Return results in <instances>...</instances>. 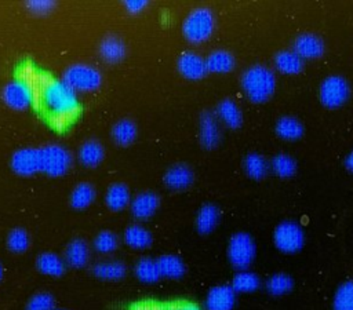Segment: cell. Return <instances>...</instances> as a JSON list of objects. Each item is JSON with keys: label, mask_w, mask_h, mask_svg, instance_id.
Returning a JSON list of instances; mask_svg holds the SVG:
<instances>
[{"label": "cell", "mask_w": 353, "mask_h": 310, "mask_svg": "<svg viewBox=\"0 0 353 310\" xmlns=\"http://www.w3.org/2000/svg\"><path fill=\"white\" fill-rule=\"evenodd\" d=\"M19 77L30 84L34 105L50 125L57 130H65L76 120L80 112L77 92L63 80L54 79L46 72L30 68L29 65L21 69Z\"/></svg>", "instance_id": "cell-1"}, {"label": "cell", "mask_w": 353, "mask_h": 310, "mask_svg": "<svg viewBox=\"0 0 353 310\" xmlns=\"http://www.w3.org/2000/svg\"><path fill=\"white\" fill-rule=\"evenodd\" d=\"M240 83L245 96L254 103L269 101L276 90V76L263 65H254L245 69Z\"/></svg>", "instance_id": "cell-2"}, {"label": "cell", "mask_w": 353, "mask_h": 310, "mask_svg": "<svg viewBox=\"0 0 353 310\" xmlns=\"http://www.w3.org/2000/svg\"><path fill=\"white\" fill-rule=\"evenodd\" d=\"M215 29V17L207 7L192 10L182 22V34L192 44L207 41Z\"/></svg>", "instance_id": "cell-3"}, {"label": "cell", "mask_w": 353, "mask_h": 310, "mask_svg": "<svg viewBox=\"0 0 353 310\" xmlns=\"http://www.w3.org/2000/svg\"><path fill=\"white\" fill-rule=\"evenodd\" d=\"M62 80L76 92H94L102 84V74L91 65L74 63L63 72Z\"/></svg>", "instance_id": "cell-4"}, {"label": "cell", "mask_w": 353, "mask_h": 310, "mask_svg": "<svg viewBox=\"0 0 353 310\" xmlns=\"http://www.w3.org/2000/svg\"><path fill=\"white\" fill-rule=\"evenodd\" d=\"M40 150V165H41V172L57 178L65 175L72 164H73V157L72 153L62 145L51 143L39 147Z\"/></svg>", "instance_id": "cell-5"}, {"label": "cell", "mask_w": 353, "mask_h": 310, "mask_svg": "<svg viewBox=\"0 0 353 310\" xmlns=\"http://www.w3.org/2000/svg\"><path fill=\"white\" fill-rule=\"evenodd\" d=\"M256 255L254 238L245 231L234 233L228 244V259L237 270H247Z\"/></svg>", "instance_id": "cell-6"}, {"label": "cell", "mask_w": 353, "mask_h": 310, "mask_svg": "<svg viewBox=\"0 0 353 310\" xmlns=\"http://www.w3.org/2000/svg\"><path fill=\"white\" fill-rule=\"evenodd\" d=\"M273 244L283 254H296L303 248L305 231L298 222L283 220L274 227Z\"/></svg>", "instance_id": "cell-7"}, {"label": "cell", "mask_w": 353, "mask_h": 310, "mask_svg": "<svg viewBox=\"0 0 353 310\" xmlns=\"http://www.w3.org/2000/svg\"><path fill=\"white\" fill-rule=\"evenodd\" d=\"M350 96L349 83L342 76H328L319 88L320 102L328 109H338L347 102Z\"/></svg>", "instance_id": "cell-8"}, {"label": "cell", "mask_w": 353, "mask_h": 310, "mask_svg": "<svg viewBox=\"0 0 353 310\" xmlns=\"http://www.w3.org/2000/svg\"><path fill=\"white\" fill-rule=\"evenodd\" d=\"M1 98L4 103L14 110H26L28 107L34 105L33 90L30 84L21 77L14 79L4 85L1 91Z\"/></svg>", "instance_id": "cell-9"}, {"label": "cell", "mask_w": 353, "mask_h": 310, "mask_svg": "<svg viewBox=\"0 0 353 310\" xmlns=\"http://www.w3.org/2000/svg\"><path fill=\"white\" fill-rule=\"evenodd\" d=\"M11 169L19 176H32L41 172L39 147H21L12 153Z\"/></svg>", "instance_id": "cell-10"}, {"label": "cell", "mask_w": 353, "mask_h": 310, "mask_svg": "<svg viewBox=\"0 0 353 310\" xmlns=\"http://www.w3.org/2000/svg\"><path fill=\"white\" fill-rule=\"evenodd\" d=\"M199 139L204 149H215L221 142V127L216 114L203 112L199 120Z\"/></svg>", "instance_id": "cell-11"}, {"label": "cell", "mask_w": 353, "mask_h": 310, "mask_svg": "<svg viewBox=\"0 0 353 310\" xmlns=\"http://www.w3.org/2000/svg\"><path fill=\"white\" fill-rule=\"evenodd\" d=\"M176 68H178V72L185 79L193 80V81L201 80L208 73L205 58L192 51H188L179 55L176 61Z\"/></svg>", "instance_id": "cell-12"}, {"label": "cell", "mask_w": 353, "mask_h": 310, "mask_svg": "<svg viewBox=\"0 0 353 310\" xmlns=\"http://www.w3.org/2000/svg\"><path fill=\"white\" fill-rule=\"evenodd\" d=\"M236 304V292L232 285L221 284L212 287L204 300L205 310H233Z\"/></svg>", "instance_id": "cell-13"}, {"label": "cell", "mask_w": 353, "mask_h": 310, "mask_svg": "<svg viewBox=\"0 0 353 310\" xmlns=\"http://www.w3.org/2000/svg\"><path fill=\"white\" fill-rule=\"evenodd\" d=\"M160 205V197L150 190H145L138 193L131 200V214L134 218L139 220H146L154 215Z\"/></svg>", "instance_id": "cell-14"}, {"label": "cell", "mask_w": 353, "mask_h": 310, "mask_svg": "<svg viewBox=\"0 0 353 310\" xmlns=\"http://www.w3.org/2000/svg\"><path fill=\"white\" fill-rule=\"evenodd\" d=\"M163 180L170 190L181 192L188 189L193 183L194 174L189 165L179 163V164H174L165 171Z\"/></svg>", "instance_id": "cell-15"}, {"label": "cell", "mask_w": 353, "mask_h": 310, "mask_svg": "<svg viewBox=\"0 0 353 310\" xmlns=\"http://www.w3.org/2000/svg\"><path fill=\"white\" fill-rule=\"evenodd\" d=\"M294 51L302 59H317L324 54V43L319 36L305 33L295 39Z\"/></svg>", "instance_id": "cell-16"}, {"label": "cell", "mask_w": 353, "mask_h": 310, "mask_svg": "<svg viewBox=\"0 0 353 310\" xmlns=\"http://www.w3.org/2000/svg\"><path fill=\"white\" fill-rule=\"evenodd\" d=\"M63 260L66 266L81 269L87 266L90 260V247L83 238H74L72 240L63 252Z\"/></svg>", "instance_id": "cell-17"}, {"label": "cell", "mask_w": 353, "mask_h": 310, "mask_svg": "<svg viewBox=\"0 0 353 310\" xmlns=\"http://www.w3.org/2000/svg\"><path fill=\"white\" fill-rule=\"evenodd\" d=\"M127 47L124 41L114 36H106L99 44V55L108 63H119L125 58Z\"/></svg>", "instance_id": "cell-18"}, {"label": "cell", "mask_w": 353, "mask_h": 310, "mask_svg": "<svg viewBox=\"0 0 353 310\" xmlns=\"http://www.w3.org/2000/svg\"><path fill=\"white\" fill-rule=\"evenodd\" d=\"M77 158L84 167H98L105 158V149L97 139H88L80 145L77 150Z\"/></svg>", "instance_id": "cell-19"}, {"label": "cell", "mask_w": 353, "mask_h": 310, "mask_svg": "<svg viewBox=\"0 0 353 310\" xmlns=\"http://www.w3.org/2000/svg\"><path fill=\"white\" fill-rule=\"evenodd\" d=\"M130 189L124 183H112L105 193V204L110 211L119 212L131 204Z\"/></svg>", "instance_id": "cell-20"}, {"label": "cell", "mask_w": 353, "mask_h": 310, "mask_svg": "<svg viewBox=\"0 0 353 310\" xmlns=\"http://www.w3.org/2000/svg\"><path fill=\"white\" fill-rule=\"evenodd\" d=\"M124 242L132 249H146L152 245V233L142 225L134 223L125 227L123 233Z\"/></svg>", "instance_id": "cell-21"}, {"label": "cell", "mask_w": 353, "mask_h": 310, "mask_svg": "<svg viewBox=\"0 0 353 310\" xmlns=\"http://www.w3.org/2000/svg\"><path fill=\"white\" fill-rule=\"evenodd\" d=\"M216 117L229 128H239L243 124V113L233 99H223L216 106Z\"/></svg>", "instance_id": "cell-22"}, {"label": "cell", "mask_w": 353, "mask_h": 310, "mask_svg": "<svg viewBox=\"0 0 353 310\" xmlns=\"http://www.w3.org/2000/svg\"><path fill=\"white\" fill-rule=\"evenodd\" d=\"M221 212L214 204H204L196 215V229L200 234H210L219 223Z\"/></svg>", "instance_id": "cell-23"}, {"label": "cell", "mask_w": 353, "mask_h": 310, "mask_svg": "<svg viewBox=\"0 0 353 310\" xmlns=\"http://www.w3.org/2000/svg\"><path fill=\"white\" fill-rule=\"evenodd\" d=\"M274 66L284 74H298L303 69V59L294 50H283L274 55Z\"/></svg>", "instance_id": "cell-24"}, {"label": "cell", "mask_w": 353, "mask_h": 310, "mask_svg": "<svg viewBox=\"0 0 353 310\" xmlns=\"http://www.w3.org/2000/svg\"><path fill=\"white\" fill-rule=\"evenodd\" d=\"M36 267L40 273L50 277H61L65 273V260L54 252H43L36 259Z\"/></svg>", "instance_id": "cell-25"}, {"label": "cell", "mask_w": 353, "mask_h": 310, "mask_svg": "<svg viewBox=\"0 0 353 310\" xmlns=\"http://www.w3.org/2000/svg\"><path fill=\"white\" fill-rule=\"evenodd\" d=\"M127 273V267L121 260H102L92 266V274L106 281L121 280Z\"/></svg>", "instance_id": "cell-26"}, {"label": "cell", "mask_w": 353, "mask_h": 310, "mask_svg": "<svg viewBox=\"0 0 353 310\" xmlns=\"http://www.w3.org/2000/svg\"><path fill=\"white\" fill-rule=\"evenodd\" d=\"M205 63H207L208 72L223 74V73H229L234 69L236 61H234V56L229 51L215 50L205 58Z\"/></svg>", "instance_id": "cell-27"}, {"label": "cell", "mask_w": 353, "mask_h": 310, "mask_svg": "<svg viewBox=\"0 0 353 310\" xmlns=\"http://www.w3.org/2000/svg\"><path fill=\"white\" fill-rule=\"evenodd\" d=\"M274 131L284 141H296L303 135V124L292 116H283L276 121Z\"/></svg>", "instance_id": "cell-28"}, {"label": "cell", "mask_w": 353, "mask_h": 310, "mask_svg": "<svg viewBox=\"0 0 353 310\" xmlns=\"http://www.w3.org/2000/svg\"><path fill=\"white\" fill-rule=\"evenodd\" d=\"M156 260H157L161 277L171 278V280H178V278L183 277L186 267H185L183 260L179 256L172 255V254H165V255H161Z\"/></svg>", "instance_id": "cell-29"}, {"label": "cell", "mask_w": 353, "mask_h": 310, "mask_svg": "<svg viewBox=\"0 0 353 310\" xmlns=\"http://www.w3.org/2000/svg\"><path fill=\"white\" fill-rule=\"evenodd\" d=\"M110 135L116 145L128 146L137 138V125L130 118H121L113 124Z\"/></svg>", "instance_id": "cell-30"}, {"label": "cell", "mask_w": 353, "mask_h": 310, "mask_svg": "<svg viewBox=\"0 0 353 310\" xmlns=\"http://www.w3.org/2000/svg\"><path fill=\"white\" fill-rule=\"evenodd\" d=\"M97 192L95 187L88 182H80L74 186V189L70 193L69 201L72 208L74 209H84L90 207L95 200Z\"/></svg>", "instance_id": "cell-31"}, {"label": "cell", "mask_w": 353, "mask_h": 310, "mask_svg": "<svg viewBox=\"0 0 353 310\" xmlns=\"http://www.w3.org/2000/svg\"><path fill=\"white\" fill-rule=\"evenodd\" d=\"M243 168L245 171V174L255 180H261L263 179L270 168V164L266 161V158L259 154V153H248L244 157L243 161Z\"/></svg>", "instance_id": "cell-32"}, {"label": "cell", "mask_w": 353, "mask_h": 310, "mask_svg": "<svg viewBox=\"0 0 353 310\" xmlns=\"http://www.w3.org/2000/svg\"><path fill=\"white\" fill-rule=\"evenodd\" d=\"M232 288L236 293H250L261 287V278L250 270H239L232 278Z\"/></svg>", "instance_id": "cell-33"}, {"label": "cell", "mask_w": 353, "mask_h": 310, "mask_svg": "<svg viewBox=\"0 0 353 310\" xmlns=\"http://www.w3.org/2000/svg\"><path fill=\"white\" fill-rule=\"evenodd\" d=\"M135 276L139 281L146 282V284H152L160 280L161 274L159 270V265L156 259L152 258H141L137 263H135Z\"/></svg>", "instance_id": "cell-34"}, {"label": "cell", "mask_w": 353, "mask_h": 310, "mask_svg": "<svg viewBox=\"0 0 353 310\" xmlns=\"http://www.w3.org/2000/svg\"><path fill=\"white\" fill-rule=\"evenodd\" d=\"M292 288L294 280L287 273H274L265 282V289L272 296H283L288 293Z\"/></svg>", "instance_id": "cell-35"}, {"label": "cell", "mask_w": 353, "mask_h": 310, "mask_svg": "<svg viewBox=\"0 0 353 310\" xmlns=\"http://www.w3.org/2000/svg\"><path fill=\"white\" fill-rule=\"evenodd\" d=\"M332 310H353V280L342 282L332 298Z\"/></svg>", "instance_id": "cell-36"}, {"label": "cell", "mask_w": 353, "mask_h": 310, "mask_svg": "<svg viewBox=\"0 0 353 310\" xmlns=\"http://www.w3.org/2000/svg\"><path fill=\"white\" fill-rule=\"evenodd\" d=\"M270 169L280 178H291L296 172V161L287 153H279L273 156Z\"/></svg>", "instance_id": "cell-37"}, {"label": "cell", "mask_w": 353, "mask_h": 310, "mask_svg": "<svg viewBox=\"0 0 353 310\" xmlns=\"http://www.w3.org/2000/svg\"><path fill=\"white\" fill-rule=\"evenodd\" d=\"M92 245L99 254H112L119 247V237L110 230H102L95 236Z\"/></svg>", "instance_id": "cell-38"}, {"label": "cell", "mask_w": 353, "mask_h": 310, "mask_svg": "<svg viewBox=\"0 0 353 310\" xmlns=\"http://www.w3.org/2000/svg\"><path fill=\"white\" fill-rule=\"evenodd\" d=\"M30 245V237L25 229H12L7 236V247L14 254L25 252Z\"/></svg>", "instance_id": "cell-39"}, {"label": "cell", "mask_w": 353, "mask_h": 310, "mask_svg": "<svg viewBox=\"0 0 353 310\" xmlns=\"http://www.w3.org/2000/svg\"><path fill=\"white\" fill-rule=\"evenodd\" d=\"M25 310H55L54 296L48 292H37L28 300Z\"/></svg>", "instance_id": "cell-40"}, {"label": "cell", "mask_w": 353, "mask_h": 310, "mask_svg": "<svg viewBox=\"0 0 353 310\" xmlns=\"http://www.w3.org/2000/svg\"><path fill=\"white\" fill-rule=\"evenodd\" d=\"M55 7V1L50 0H30L26 1V8L34 15H47Z\"/></svg>", "instance_id": "cell-41"}, {"label": "cell", "mask_w": 353, "mask_h": 310, "mask_svg": "<svg viewBox=\"0 0 353 310\" xmlns=\"http://www.w3.org/2000/svg\"><path fill=\"white\" fill-rule=\"evenodd\" d=\"M148 6V1L146 0H127L124 1V7L128 12L131 14H138L141 12L142 10H145Z\"/></svg>", "instance_id": "cell-42"}, {"label": "cell", "mask_w": 353, "mask_h": 310, "mask_svg": "<svg viewBox=\"0 0 353 310\" xmlns=\"http://www.w3.org/2000/svg\"><path fill=\"white\" fill-rule=\"evenodd\" d=\"M131 310H167V306L160 304L157 302L148 300V302H141V303L135 304Z\"/></svg>", "instance_id": "cell-43"}, {"label": "cell", "mask_w": 353, "mask_h": 310, "mask_svg": "<svg viewBox=\"0 0 353 310\" xmlns=\"http://www.w3.org/2000/svg\"><path fill=\"white\" fill-rule=\"evenodd\" d=\"M167 310H201V309L190 302H176L167 306Z\"/></svg>", "instance_id": "cell-44"}, {"label": "cell", "mask_w": 353, "mask_h": 310, "mask_svg": "<svg viewBox=\"0 0 353 310\" xmlns=\"http://www.w3.org/2000/svg\"><path fill=\"white\" fill-rule=\"evenodd\" d=\"M345 167H346L347 171L353 172V150L346 156V158H345Z\"/></svg>", "instance_id": "cell-45"}, {"label": "cell", "mask_w": 353, "mask_h": 310, "mask_svg": "<svg viewBox=\"0 0 353 310\" xmlns=\"http://www.w3.org/2000/svg\"><path fill=\"white\" fill-rule=\"evenodd\" d=\"M1 277H3V267H1V265H0V280H1Z\"/></svg>", "instance_id": "cell-46"}]
</instances>
